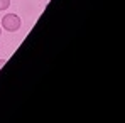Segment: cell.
I'll list each match as a JSON object with an SVG mask.
<instances>
[{
    "instance_id": "cell-1",
    "label": "cell",
    "mask_w": 125,
    "mask_h": 123,
    "mask_svg": "<svg viewBox=\"0 0 125 123\" xmlns=\"http://www.w3.org/2000/svg\"><path fill=\"white\" fill-rule=\"evenodd\" d=\"M22 25V20L17 14H7L2 17V27L7 32H17Z\"/></svg>"
},
{
    "instance_id": "cell-4",
    "label": "cell",
    "mask_w": 125,
    "mask_h": 123,
    "mask_svg": "<svg viewBox=\"0 0 125 123\" xmlns=\"http://www.w3.org/2000/svg\"><path fill=\"white\" fill-rule=\"evenodd\" d=\"M0 36H2V27H0Z\"/></svg>"
},
{
    "instance_id": "cell-2",
    "label": "cell",
    "mask_w": 125,
    "mask_h": 123,
    "mask_svg": "<svg viewBox=\"0 0 125 123\" xmlns=\"http://www.w3.org/2000/svg\"><path fill=\"white\" fill-rule=\"evenodd\" d=\"M10 7V0H0V10H7Z\"/></svg>"
},
{
    "instance_id": "cell-3",
    "label": "cell",
    "mask_w": 125,
    "mask_h": 123,
    "mask_svg": "<svg viewBox=\"0 0 125 123\" xmlns=\"http://www.w3.org/2000/svg\"><path fill=\"white\" fill-rule=\"evenodd\" d=\"M5 62H7V61H5V59H0V69L3 67V64H5Z\"/></svg>"
}]
</instances>
